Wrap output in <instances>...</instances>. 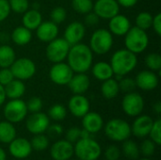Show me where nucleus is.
I'll return each mask as SVG.
<instances>
[{
	"instance_id": "nucleus-1",
	"label": "nucleus",
	"mask_w": 161,
	"mask_h": 160,
	"mask_svg": "<svg viewBox=\"0 0 161 160\" xmlns=\"http://www.w3.org/2000/svg\"><path fill=\"white\" fill-rule=\"evenodd\" d=\"M66 59L74 73H86L92 66L93 53L89 45L78 42L71 45Z\"/></svg>"
},
{
	"instance_id": "nucleus-2",
	"label": "nucleus",
	"mask_w": 161,
	"mask_h": 160,
	"mask_svg": "<svg viewBox=\"0 0 161 160\" xmlns=\"http://www.w3.org/2000/svg\"><path fill=\"white\" fill-rule=\"evenodd\" d=\"M113 74L118 77L125 76L131 73L138 64L137 55L125 49L117 50L111 57L109 62Z\"/></svg>"
},
{
	"instance_id": "nucleus-3",
	"label": "nucleus",
	"mask_w": 161,
	"mask_h": 160,
	"mask_svg": "<svg viewBox=\"0 0 161 160\" xmlns=\"http://www.w3.org/2000/svg\"><path fill=\"white\" fill-rule=\"evenodd\" d=\"M104 132L108 139L115 142H123L131 137V125L125 120L115 118L104 124Z\"/></svg>"
},
{
	"instance_id": "nucleus-4",
	"label": "nucleus",
	"mask_w": 161,
	"mask_h": 160,
	"mask_svg": "<svg viewBox=\"0 0 161 160\" xmlns=\"http://www.w3.org/2000/svg\"><path fill=\"white\" fill-rule=\"evenodd\" d=\"M102 154V148L93 139H79L74 145V155L79 160H97Z\"/></svg>"
},
{
	"instance_id": "nucleus-5",
	"label": "nucleus",
	"mask_w": 161,
	"mask_h": 160,
	"mask_svg": "<svg viewBox=\"0 0 161 160\" xmlns=\"http://www.w3.org/2000/svg\"><path fill=\"white\" fill-rule=\"evenodd\" d=\"M125 48L134 54H140L146 50L149 44V36L145 30L138 26H131L125 35Z\"/></svg>"
},
{
	"instance_id": "nucleus-6",
	"label": "nucleus",
	"mask_w": 161,
	"mask_h": 160,
	"mask_svg": "<svg viewBox=\"0 0 161 160\" xmlns=\"http://www.w3.org/2000/svg\"><path fill=\"white\" fill-rule=\"evenodd\" d=\"M113 45V36L108 29H96L90 39L89 47L92 53L96 55H106L108 53Z\"/></svg>"
},
{
	"instance_id": "nucleus-7",
	"label": "nucleus",
	"mask_w": 161,
	"mask_h": 160,
	"mask_svg": "<svg viewBox=\"0 0 161 160\" xmlns=\"http://www.w3.org/2000/svg\"><path fill=\"white\" fill-rule=\"evenodd\" d=\"M4 117L6 121L11 124H18L23 122L28 111L25 102L20 99H10L4 107Z\"/></svg>"
},
{
	"instance_id": "nucleus-8",
	"label": "nucleus",
	"mask_w": 161,
	"mask_h": 160,
	"mask_svg": "<svg viewBox=\"0 0 161 160\" xmlns=\"http://www.w3.org/2000/svg\"><path fill=\"white\" fill-rule=\"evenodd\" d=\"M71 45L63 38H56L48 42L45 49V55L52 63L62 62L66 59Z\"/></svg>"
},
{
	"instance_id": "nucleus-9",
	"label": "nucleus",
	"mask_w": 161,
	"mask_h": 160,
	"mask_svg": "<svg viewBox=\"0 0 161 160\" xmlns=\"http://www.w3.org/2000/svg\"><path fill=\"white\" fill-rule=\"evenodd\" d=\"M14 78L19 80H28L34 76L37 71L36 64L28 58H16L9 67Z\"/></svg>"
},
{
	"instance_id": "nucleus-10",
	"label": "nucleus",
	"mask_w": 161,
	"mask_h": 160,
	"mask_svg": "<svg viewBox=\"0 0 161 160\" xmlns=\"http://www.w3.org/2000/svg\"><path fill=\"white\" fill-rule=\"evenodd\" d=\"M122 108L129 117H137L141 115L144 108L143 97L135 91L125 93L122 100Z\"/></svg>"
},
{
	"instance_id": "nucleus-11",
	"label": "nucleus",
	"mask_w": 161,
	"mask_h": 160,
	"mask_svg": "<svg viewBox=\"0 0 161 160\" xmlns=\"http://www.w3.org/2000/svg\"><path fill=\"white\" fill-rule=\"evenodd\" d=\"M74 71L65 62L54 63L49 71V77L53 83L58 86L68 85L71 78L74 75Z\"/></svg>"
},
{
	"instance_id": "nucleus-12",
	"label": "nucleus",
	"mask_w": 161,
	"mask_h": 160,
	"mask_svg": "<svg viewBox=\"0 0 161 160\" xmlns=\"http://www.w3.org/2000/svg\"><path fill=\"white\" fill-rule=\"evenodd\" d=\"M50 124V119L47 114L43 112L32 113L25 121V127L27 131L33 135L42 134L46 132Z\"/></svg>"
},
{
	"instance_id": "nucleus-13",
	"label": "nucleus",
	"mask_w": 161,
	"mask_h": 160,
	"mask_svg": "<svg viewBox=\"0 0 161 160\" xmlns=\"http://www.w3.org/2000/svg\"><path fill=\"white\" fill-rule=\"evenodd\" d=\"M92 10L100 19L109 20L119 13L120 5L116 0H96Z\"/></svg>"
},
{
	"instance_id": "nucleus-14",
	"label": "nucleus",
	"mask_w": 161,
	"mask_h": 160,
	"mask_svg": "<svg viewBox=\"0 0 161 160\" xmlns=\"http://www.w3.org/2000/svg\"><path fill=\"white\" fill-rule=\"evenodd\" d=\"M32 147L30 141L25 138H15L11 142L8 143V152L16 159L27 158L32 153Z\"/></svg>"
},
{
	"instance_id": "nucleus-15",
	"label": "nucleus",
	"mask_w": 161,
	"mask_h": 160,
	"mask_svg": "<svg viewBox=\"0 0 161 160\" xmlns=\"http://www.w3.org/2000/svg\"><path fill=\"white\" fill-rule=\"evenodd\" d=\"M50 156L54 160H70L74 155V144L66 140L55 141L50 147Z\"/></svg>"
},
{
	"instance_id": "nucleus-16",
	"label": "nucleus",
	"mask_w": 161,
	"mask_h": 160,
	"mask_svg": "<svg viewBox=\"0 0 161 160\" xmlns=\"http://www.w3.org/2000/svg\"><path fill=\"white\" fill-rule=\"evenodd\" d=\"M90 101L83 94H75L68 102V109L76 118H82L90 111Z\"/></svg>"
},
{
	"instance_id": "nucleus-17",
	"label": "nucleus",
	"mask_w": 161,
	"mask_h": 160,
	"mask_svg": "<svg viewBox=\"0 0 161 160\" xmlns=\"http://www.w3.org/2000/svg\"><path fill=\"white\" fill-rule=\"evenodd\" d=\"M136 86L142 91H153L157 89L159 83V79L156 72L151 70H145L140 72L135 78Z\"/></svg>"
},
{
	"instance_id": "nucleus-18",
	"label": "nucleus",
	"mask_w": 161,
	"mask_h": 160,
	"mask_svg": "<svg viewBox=\"0 0 161 160\" xmlns=\"http://www.w3.org/2000/svg\"><path fill=\"white\" fill-rule=\"evenodd\" d=\"M86 34V27L85 25L81 22L75 21L72 22L70 25H67L64 31V40L70 44L74 45L78 42H81V41L84 39Z\"/></svg>"
},
{
	"instance_id": "nucleus-19",
	"label": "nucleus",
	"mask_w": 161,
	"mask_h": 160,
	"mask_svg": "<svg viewBox=\"0 0 161 160\" xmlns=\"http://www.w3.org/2000/svg\"><path fill=\"white\" fill-rule=\"evenodd\" d=\"M154 120L149 115H139L131 125V134L136 138L143 139L149 135Z\"/></svg>"
},
{
	"instance_id": "nucleus-20",
	"label": "nucleus",
	"mask_w": 161,
	"mask_h": 160,
	"mask_svg": "<svg viewBox=\"0 0 161 160\" xmlns=\"http://www.w3.org/2000/svg\"><path fill=\"white\" fill-rule=\"evenodd\" d=\"M58 35V26L52 21L42 22L41 25L36 28V36L42 42H49Z\"/></svg>"
},
{
	"instance_id": "nucleus-21",
	"label": "nucleus",
	"mask_w": 161,
	"mask_h": 160,
	"mask_svg": "<svg viewBox=\"0 0 161 160\" xmlns=\"http://www.w3.org/2000/svg\"><path fill=\"white\" fill-rule=\"evenodd\" d=\"M82 127L91 134H96L103 129L104 120L99 113L89 111L82 117Z\"/></svg>"
},
{
	"instance_id": "nucleus-22",
	"label": "nucleus",
	"mask_w": 161,
	"mask_h": 160,
	"mask_svg": "<svg viewBox=\"0 0 161 160\" xmlns=\"http://www.w3.org/2000/svg\"><path fill=\"white\" fill-rule=\"evenodd\" d=\"M109 31L112 35L125 36L131 27L129 19L123 14H117L111 19H109L108 24Z\"/></svg>"
},
{
	"instance_id": "nucleus-23",
	"label": "nucleus",
	"mask_w": 161,
	"mask_h": 160,
	"mask_svg": "<svg viewBox=\"0 0 161 160\" xmlns=\"http://www.w3.org/2000/svg\"><path fill=\"white\" fill-rule=\"evenodd\" d=\"M91 80L85 73H75L68 83L69 89L74 94H84L90 88Z\"/></svg>"
},
{
	"instance_id": "nucleus-24",
	"label": "nucleus",
	"mask_w": 161,
	"mask_h": 160,
	"mask_svg": "<svg viewBox=\"0 0 161 160\" xmlns=\"http://www.w3.org/2000/svg\"><path fill=\"white\" fill-rule=\"evenodd\" d=\"M42 22V13L36 9H27L25 12L23 13L22 17V24L25 27H26L29 30H36V28L41 25Z\"/></svg>"
},
{
	"instance_id": "nucleus-25",
	"label": "nucleus",
	"mask_w": 161,
	"mask_h": 160,
	"mask_svg": "<svg viewBox=\"0 0 161 160\" xmlns=\"http://www.w3.org/2000/svg\"><path fill=\"white\" fill-rule=\"evenodd\" d=\"M91 69L92 75L100 81H105L107 79L113 77L114 75L110 64L106 61L96 62L93 66H92Z\"/></svg>"
},
{
	"instance_id": "nucleus-26",
	"label": "nucleus",
	"mask_w": 161,
	"mask_h": 160,
	"mask_svg": "<svg viewBox=\"0 0 161 160\" xmlns=\"http://www.w3.org/2000/svg\"><path fill=\"white\" fill-rule=\"evenodd\" d=\"M5 92L7 98L20 99L25 92V85L22 80L14 78L5 87Z\"/></svg>"
},
{
	"instance_id": "nucleus-27",
	"label": "nucleus",
	"mask_w": 161,
	"mask_h": 160,
	"mask_svg": "<svg viewBox=\"0 0 161 160\" xmlns=\"http://www.w3.org/2000/svg\"><path fill=\"white\" fill-rule=\"evenodd\" d=\"M31 39H32L31 30L27 29L24 25L17 26L16 28L13 29L11 33V40L18 46L26 45L27 43L30 42Z\"/></svg>"
},
{
	"instance_id": "nucleus-28",
	"label": "nucleus",
	"mask_w": 161,
	"mask_h": 160,
	"mask_svg": "<svg viewBox=\"0 0 161 160\" xmlns=\"http://www.w3.org/2000/svg\"><path fill=\"white\" fill-rule=\"evenodd\" d=\"M101 92L104 98L108 100L114 99L120 92L119 82L112 77L103 81V84L101 85Z\"/></svg>"
},
{
	"instance_id": "nucleus-29",
	"label": "nucleus",
	"mask_w": 161,
	"mask_h": 160,
	"mask_svg": "<svg viewBox=\"0 0 161 160\" xmlns=\"http://www.w3.org/2000/svg\"><path fill=\"white\" fill-rule=\"evenodd\" d=\"M16 128L8 121L0 122V142L8 144L16 138Z\"/></svg>"
},
{
	"instance_id": "nucleus-30",
	"label": "nucleus",
	"mask_w": 161,
	"mask_h": 160,
	"mask_svg": "<svg viewBox=\"0 0 161 160\" xmlns=\"http://www.w3.org/2000/svg\"><path fill=\"white\" fill-rule=\"evenodd\" d=\"M16 59V54L14 49L7 44L0 46V67L9 68Z\"/></svg>"
},
{
	"instance_id": "nucleus-31",
	"label": "nucleus",
	"mask_w": 161,
	"mask_h": 160,
	"mask_svg": "<svg viewBox=\"0 0 161 160\" xmlns=\"http://www.w3.org/2000/svg\"><path fill=\"white\" fill-rule=\"evenodd\" d=\"M121 152L126 158L130 160L138 159L140 157V154H141L140 147L137 144V142H135L134 141H132L130 139H127L123 141Z\"/></svg>"
},
{
	"instance_id": "nucleus-32",
	"label": "nucleus",
	"mask_w": 161,
	"mask_h": 160,
	"mask_svg": "<svg viewBox=\"0 0 161 160\" xmlns=\"http://www.w3.org/2000/svg\"><path fill=\"white\" fill-rule=\"evenodd\" d=\"M30 144H31L32 150L34 151H37V152L45 151L49 147V138L43 133L33 135V138L30 141Z\"/></svg>"
},
{
	"instance_id": "nucleus-33",
	"label": "nucleus",
	"mask_w": 161,
	"mask_h": 160,
	"mask_svg": "<svg viewBox=\"0 0 161 160\" xmlns=\"http://www.w3.org/2000/svg\"><path fill=\"white\" fill-rule=\"evenodd\" d=\"M152 22H153V15L148 11L140 12L135 19L136 26L145 31L150 27H152Z\"/></svg>"
},
{
	"instance_id": "nucleus-34",
	"label": "nucleus",
	"mask_w": 161,
	"mask_h": 160,
	"mask_svg": "<svg viewBox=\"0 0 161 160\" xmlns=\"http://www.w3.org/2000/svg\"><path fill=\"white\" fill-rule=\"evenodd\" d=\"M47 116L49 117V119H51L53 121L59 122V121H62V120H64L66 118L67 109L63 105L55 104L49 108Z\"/></svg>"
},
{
	"instance_id": "nucleus-35",
	"label": "nucleus",
	"mask_w": 161,
	"mask_h": 160,
	"mask_svg": "<svg viewBox=\"0 0 161 160\" xmlns=\"http://www.w3.org/2000/svg\"><path fill=\"white\" fill-rule=\"evenodd\" d=\"M72 7L75 11L80 14H86L92 10L93 1L92 0H72Z\"/></svg>"
},
{
	"instance_id": "nucleus-36",
	"label": "nucleus",
	"mask_w": 161,
	"mask_h": 160,
	"mask_svg": "<svg viewBox=\"0 0 161 160\" xmlns=\"http://www.w3.org/2000/svg\"><path fill=\"white\" fill-rule=\"evenodd\" d=\"M146 66L153 72H159L161 69V56L158 53H150L144 58Z\"/></svg>"
},
{
	"instance_id": "nucleus-37",
	"label": "nucleus",
	"mask_w": 161,
	"mask_h": 160,
	"mask_svg": "<svg viewBox=\"0 0 161 160\" xmlns=\"http://www.w3.org/2000/svg\"><path fill=\"white\" fill-rule=\"evenodd\" d=\"M139 147H140V153L144 157H151L156 152L157 144L150 139H146L141 143Z\"/></svg>"
},
{
	"instance_id": "nucleus-38",
	"label": "nucleus",
	"mask_w": 161,
	"mask_h": 160,
	"mask_svg": "<svg viewBox=\"0 0 161 160\" xmlns=\"http://www.w3.org/2000/svg\"><path fill=\"white\" fill-rule=\"evenodd\" d=\"M150 140L153 141L157 146H160L161 144V120L158 119L154 121V124L152 125V128L149 132Z\"/></svg>"
},
{
	"instance_id": "nucleus-39",
	"label": "nucleus",
	"mask_w": 161,
	"mask_h": 160,
	"mask_svg": "<svg viewBox=\"0 0 161 160\" xmlns=\"http://www.w3.org/2000/svg\"><path fill=\"white\" fill-rule=\"evenodd\" d=\"M50 17H51V21L53 23L58 25V24L63 23L66 20V18H67V11L62 7H56L51 11Z\"/></svg>"
},
{
	"instance_id": "nucleus-40",
	"label": "nucleus",
	"mask_w": 161,
	"mask_h": 160,
	"mask_svg": "<svg viewBox=\"0 0 161 160\" xmlns=\"http://www.w3.org/2000/svg\"><path fill=\"white\" fill-rule=\"evenodd\" d=\"M8 4L10 7V10L23 14L29 8L28 0H8Z\"/></svg>"
},
{
	"instance_id": "nucleus-41",
	"label": "nucleus",
	"mask_w": 161,
	"mask_h": 160,
	"mask_svg": "<svg viewBox=\"0 0 161 160\" xmlns=\"http://www.w3.org/2000/svg\"><path fill=\"white\" fill-rule=\"evenodd\" d=\"M118 82H119L120 91H123V92H125V93L134 91V90L137 88L135 79H132V78H129V77H124Z\"/></svg>"
},
{
	"instance_id": "nucleus-42",
	"label": "nucleus",
	"mask_w": 161,
	"mask_h": 160,
	"mask_svg": "<svg viewBox=\"0 0 161 160\" xmlns=\"http://www.w3.org/2000/svg\"><path fill=\"white\" fill-rule=\"evenodd\" d=\"M122 152L117 145L111 144L108 146L105 150V158L106 160H119L121 157Z\"/></svg>"
},
{
	"instance_id": "nucleus-43",
	"label": "nucleus",
	"mask_w": 161,
	"mask_h": 160,
	"mask_svg": "<svg viewBox=\"0 0 161 160\" xmlns=\"http://www.w3.org/2000/svg\"><path fill=\"white\" fill-rule=\"evenodd\" d=\"M26 104V108H27V111L30 113H35V112H39L41 111V109L42 108V101L40 97L38 96H33L31 97Z\"/></svg>"
},
{
	"instance_id": "nucleus-44",
	"label": "nucleus",
	"mask_w": 161,
	"mask_h": 160,
	"mask_svg": "<svg viewBox=\"0 0 161 160\" xmlns=\"http://www.w3.org/2000/svg\"><path fill=\"white\" fill-rule=\"evenodd\" d=\"M80 128L78 127H71L67 130L66 132V141H70L71 143H75L79 139H80Z\"/></svg>"
},
{
	"instance_id": "nucleus-45",
	"label": "nucleus",
	"mask_w": 161,
	"mask_h": 160,
	"mask_svg": "<svg viewBox=\"0 0 161 160\" xmlns=\"http://www.w3.org/2000/svg\"><path fill=\"white\" fill-rule=\"evenodd\" d=\"M14 79V76L9 68H1L0 70V84L2 86H6L11 80Z\"/></svg>"
},
{
	"instance_id": "nucleus-46",
	"label": "nucleus",
	"mask_w": 161,
	"mask_h": 160,
	"mask_svg": "<svg viewBox=\"0 0 161 160\" xmlns=\"http://www.w3.org/2000/svg\"><path fill=\"white\" fill-rule=\"evenodd\" d=\"M8 0H0V23L5 21L10 14Z\"/></svg>"
},
{
	"instance_id": "nucleus-47",
	"label": "nucleus",
	"mask_w": 161,
	"mask_h": 160,
	"mask_svg": "<svg viewBox=\"0 0 161 160\" xmlns=\"http://www.w3.org/2000/svg\"><path fill=\"white\" fill-rule=\"evenodd\" d=\"M99 20H100V18L92 10V11H90V12H88V13L85 14L84 23L88 26H93V25H98Z\"/></svg>"
},
{
	"instance_id": "nucleus-48",
	"label": "nucleus",
	"mask_w": 161,
	"mask_h": 160,
	"mask_svg": "<svg viewBox=\"0 0 161 160\" xmlns=\"http://www.w3.org/2000/svg\"><path fill=\"white\" fill-rule=\"evenodd\" d=\"M46 131L48 132V135L49 136L55 138V137H59L62 134L63 128H62V126L60 124H49V126H48V128H47Z\"/></svg>"
},
{
	"instance_id": "nucleus-49",
	"label": "nucleus",
	"mask_w": 161,
	"mask_h": 160,
	"mask_svg": "<svg viewBox=\"0 0 161 160\" xmlns=\"http://www.w3.org/2000/svg\"><path fill=\"white\" fill-rule=\"evenodd\" d=\"M152 27L154 28V31L157 33L158 36H161V13L158 12L155 16H153V22H152Z\"/></svg>"
},
{
	"instance_id": "nucleus-50",
	"label": "nucleus",
	"mask_w": 161,
	"mask_h": 160,
	"mask_svg": "<svg viewBox=\"0 0 161 160\" xmlns=\"http://www.w3.org/2000/svg\"><path fill=\"white\" fill-rule=\"evenodd\" d=\"M118 2V4L122 7L125 8H132L134 7L139 0H116Z\"/></svg>"
},
{
	"instance_id": "nucleus-51",
	"label": "nucleus",
	"mask_w": 161,
	"mask_h": 160,
	"mask_svg": "<svg viewBox=\"0 0 161 160\" xmlns=\"http://www.w3.org/2000/svg\"><path fill=\"white\" fill-rule=\"evenodd\" d=\"M6 98H7V96H6V92H5V88H4V86H2L0 84V107L5 103Z\"/></svg>"
},
{
	"instance_id": "nucleus-52",
	"label": "nucleus",
	"mask_w": 161,
	"mask_h": 160,
	"mask_svg": "<svg viewBox=\"0 0 161 160\" xmlns=\"http://www.w3.org/2000/svg\"><path fill=\"white\" fill-rule=\"evenodd\" d=\"M153 109H154V111L158 114V115H159L161 113V103L159 101H158L157 103H155L154 104V106H153Z\"/></svg>"
},
{
	"instance_id": "nucleus-53",
	"label": "nucleus",
	"mask_w": 161,
	"mask_h": 160,
	"mask_svg": "<svg viewBox=\"0 0 161 160\" xmlns=\"http://www.w3.org/2000/svg\"><path fill=\"white\" fill-rule=\"evenodd\" d=\"M91 133H89L87 130H85V129H81L80 130V139H86V138H90L91 137Z\"/></svg>"
},
{
	"instance_id": "nucleus-54",
	"label": "nucleus",
	"mask_w": 161,
	"mask_h": 160,
	"mask_svg": "<svg viewBox=\"0 0 161 160\" xmlns=\"http://www.w3.org/2000/svg\"><path fill=\"white\" fill-rule=\"evenodd\" d=\"M0 160H7V154L3 148L0 147Z\"/></svg>"
},
{
	"instance_id": "nucleus-55",
	"label": "nucleus",
	"mask_w": 161,
	"mask_h": 160,
	"mask_svg": "<svg viewBox=\"0 0 161 160\" xmlns=\"http://www.w3.org/2000/svg\"><path fill=\"white\" fill-rule=\"evenodd\" d=\"M139 160H152V159H151L150 157H143L142 158H141V159H139Z\"/></svg>"
},
{
	"instance_id": "nucleus-56",
	"label": "nucleus",
	"mask_w": 161,
	"mask_h": 160,
	"mask_svg": "<svg viewBox=\"0 0 161 160\" xmlns=\"http://www.w3.org/2000/svg\"><path fill=\"white\" fill-rule=\"evenodd\" d=\"M18 160H21V159H18Z\"/></svg>"
}]
</instances>
